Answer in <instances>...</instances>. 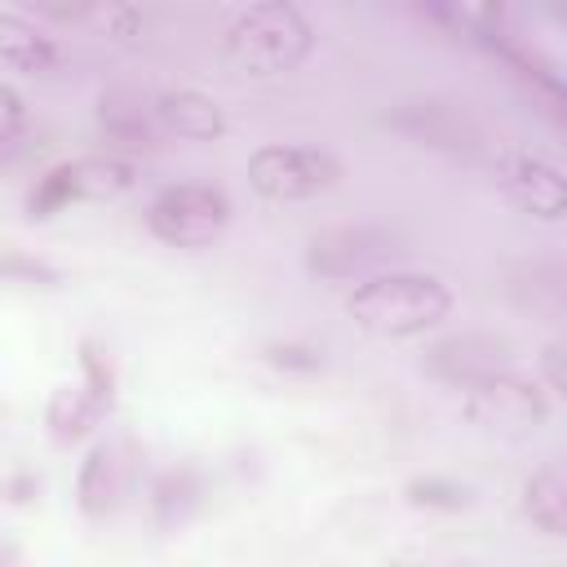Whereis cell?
Here are the masks:
<instances>
[{
	"label": "cell",
	"instance_id": "cell-24",
	"mask_svg": "<svg viewBox=\"0 0 567 567\" xmlns=\"http://www.w3.org/2000/svg\"><path fill=\"white\" fill-rule=\"evenodd\" d=\"M540 372H545V390L549 394H563L567 390V372H563V346L549 341L545 354H540Z\"/></svg>",
	"mask_w": 567,
	"mask_h": 567
},
{
	"label": "cell",
	"instance_id": "cell-8",
	"mask_svg": "<svg viewBox=\"0 0 567 567\" xmlns=\"http://www.w3.org/2000/svg\"><path fill=\"white\" fill-rule=\"evenodd\" d=\"M421 368H425L434 381L465 390V385L483 381L487 372L509 368V341H505V337H492V332H456V337L434 341V346L425 350Z\"/></svg>",
	"mask_w": 567,
	"mask_h": 567
},
{
	"label": "cell",
	"instance_id": "cell-20",
	"mask_svg": "<svg viewBox=\"0 0 567 567\" xmlns=\"http://www.w3.org/2000/svg\"><path fill=\"white\" fill-rule=\"evenodd\" d=\"M190 496H195L190 474H168V478L155 487V514H159V523H164V527H168V523H182L186 509H190Z\"/></svg>",
	"mask_w": 567,
	"mask_h": 567
},
{
	"label": "cell",
	"instance_id": "cell-10",
	"mask_svg": "<svg viewBox=\"0 0 567 567\" xmlns=\"http://www.w3.org/2000/svg\"><path fill=\"white\" fill-rule=\"evenodd\" d=\"M465 394L474 399V412H483L487 421H505V425H540L549 416V399L536 381L518 377L514 368H496L483 381L465 385Z\"/></svg>",
	"mask_w": 567,
	"mask_h": 567
},
{
	"label": "cell",
	"instance_id": "cell-21",
	"mask_svg": "<svg viewBox=\"0 0 567 567\" xmlns=\"http://www.w3.org/2000/svg\"><path fill=\"white\" fill-rule=\"evenodd\" d=\"M27 13L44 18V22H58V27H71V22H89L97 18V4L102 0H18Z\"/></svg>",
	"mask_w": 567,
	"mask_h": 567
},
{
	"label": "cell",
	"instance_id": "cell-12",
	"mask_svg": "<svg viewBox=\"0 0 567 567\" xmlns=\"http://www.w3.org/2000/svg\"><path fill=\"white\" fill-rule=\"evenodd\" d=\"M151 102H155V120H159L164 137L213 142L226 133L221 106L199 89H164V93H151Z\"/></svg>",
	"mask_w": 567,
	"mask_h": 567
},
{
	"label": "cell",
	"instance_id": "cell-15",
	"mask_svg": "<svg viewBox=\"0 0 567 567\" xmlns=\"http://www.w3.org/2000/svg\"><path fill=\"white\" fill-rule=\"evenodd\" d=\"M106 408H111V403H102L89 385H62V390L49 399V412H44L53 443H80V439L97 425V416H102Z\"/></svg>",
	"mask_w": 567,
	"mask_h": 567
},
{
	"label": "cell",
	"instance_id": "cell-22",
	"mask_svg": "<svg viewBox=\"0 0 567 567\" xmlns=\"http://www.w3.org/2000/svg\"><path fill=\"white\" fill-rule=\"evenodd\" d=\"M27 128V102L13 84L0 80V142H13Z\"/></svg>",
	"mask_w": 567,
	"mask_h": 567
},
{
	"label": "cell",
	"instance_id": "cell-16",
	"mask_svg": "<svg viewBox=\"0 0 567 567\" xmlns=\"http://www.w3.org/2000/svg\"><path fill=\"white\" fill-rule=\"evenodd\" d=\"M523 509L545 536H567V478L558 465H540L523 483Z\"/></svg>",
	"mask_w": 567,
	"mask_h": 567
},
{
	"label": "cell",
	"instance_id": "cell-3",
	"mask_svg": "<svg viewBox=\"0 0 567 567\" xmlns=\"http://www.w3.org/2000/svg\"><path fill=\"white\" fill-rule=\"evenodd\" d=\"M137 186V164L120 151H102V155H75L58 168H49L31 195H27V217L44 221L71 204H97V199H120L124 190Z\"/></svg>",
	"mask_w": 567,
	"mask_h": 567
},
{
	"label": "cell",
	"instance_id": "cell-6",
	"mask_svg": "<svg viewBox=\"0 0 567 567\" xmlns=\"http://www.w3.org/2000/svg\"><path fill=\"white\" fill-rule=\"evenodd\" d=\"M403 252V239L390 226L377 221H350V226H328L310 235L306 244V270L315 279H359L390 257Z\"/></svg>",
	"mask_w": 567,
	"mask_h": 567
},
{
	"label": "cell",
	"instance_id": "cell-7",
	"mask_svg": "<svg viewBox=\"0 0 567 567\" xmlns=\"http://www.w3.org/2000/svg\"><path fill=\"white\" fill-rule=\"evenodd\" d=\"M496 182L505 186V195L540 217V221H558L567 213V182H563V168L540 155V151H505L496 159Z\"/></svg>",
	"mask_w": 567,
	"mask_h": 567
},
{
	"label": "cell",
	"instance_id": "cell-4",
	"mask_svg": "<svg viewBox=\"0 0 567 567\" xmlns=\"http://www.w3.org/2000/svg\"><path fill=\"white\" fill-rule=\"evenodd\" d=\"M230 221V195L213 182H168L146 204V230L168 248H204Z\"/></svg>",
	"mask_w": 567,
	"mask_h": 567
},
{
	"label": "cell",
	"instance_id": "cell-17",
	"mask_svg": "<svg viewBox=\"0 0 567 567\" xmlns=\"http://www.w3.org/2000/svg\"><path fill=\"white\" fill-rule=\"evenodd\" d=\"M62 284V270L31 252H0V292H49Z\"/></svg>",
	"mask_w": 567,
	"mask_h": 567
},
{
	"label": "cell",
	"instance_id": "cell-25",
	"mask_svg": "<svg viewBox=\"0 0 567 567\" xmlns=\"http://www.w3.org/2000/svg\"><path fill=\"white\" fill-rule=\"evenodd\" d=\"M35 487H40L35 478H13V483H9V492H13V501H31V492H35Z\"/></svg>",
	"mask_w": 567,
	"mask_h": 567
},
{
	"label": "cell",
	"instance_id": "cell-19",
	"mask_svg": "<svg viewBox=\"0 0 567 567\" xmlns=\"http://www.w3.org/2000/svg\"><path fill=\"white\" fill-rule=\"evenodd\" d=\"M261 359L270 368H279V372H301V377L323 372V350L319 346H306V341H270L261 350Z\"/></svg>",
	"mask_w": 567,
	"mask_h": 567
},
{
	"label": "cell",
	"instance_id": "cell-2",
	"mask_svg": "<svg viewBox=\"0 0 567 567\" xmlns=\"http://www.w3.org/2000/svg\"><path fill=\"white\" fill-rule=\"evenodd\" d=\"M346 310L372 337H390V341L421 337L447 319L452 288L439 275L385 270V275H368L363 284H354V292L346 297Z\"/></svg>",
	"mask_w": 567,
	"mask_h": 567
},
{
	"label": "cell",
	"instance_id": "cell-18",
	"mask_svg": "<svg viewBox=\"0 0 567 567\" xmlns=\"http://www.w3.org/2000/svg\"><path fill=\"white\" fill-rule=\"evenodd\" d=\"M408 501H412V505H425V509H447V514H456V509L470 505V487H461V483H452V478H412V483H408Z\"/></svg>",
	"mask_w": 567,
	"mask_h": 567
},
{
	"label": "cell",
	"instance_id": "cell-13",
	"mask_svg": "<svg viewBox=\"0 0 567 567\" xmlns=\"http://www.w3.org/2000/svg\"><path fill=\"white\" fill-rule=\"evenodd\" d=\"M124 478H128V470H124L120 447H115V443H97V447L84 456V465H80V483H75L80 509H84L89 518L115 514V505H120V496H124Z\"/></svg>",
	"mask_w": 567,
	"mask_h": 567
},
{
	"label": "cell",
	"instance_id": "cell-14",
	"mask_svg": "<svg viewBox=\"0 0 567 567\" xmlns=\"http://www.w3.org/2000/svg\"><path fill=\"white\" fill-rule=\"evenodd\" d=\"M0 66L22 75H53L62 66V53L44 31H35V22L0 13Z\"/></svg>",
	"mask_w": 567,
	"mask_h": 567
},
{
	"label": "cell",
	"instance_id": "cell-23",
	"mask_svg": "<svg viewBox=\"0 0 567 567\" xmlns=\"http://www.w3.org/2000/svg\"><path fill=\"white\" fill-rule=\"evenodd\" d=\"M80 363H84V385L102 399V403H111V390H115V377H111V363H106V354H97L93 346H84V354H80Z\"/></svg>",
	"mask_w": 567,
	"mask_h": 567
},
{
	"label": "cell",
	"instance_id": "cell-26",
	"mask_svg": "<svg viewBox=\"0 0 567 567\" xmlns=\"http://www.w3.org/2000/svg\"><path fill=\"white\" fill-rule=\"evenodd\" d=\"M13 558H18V549H13V545H4V540H0V563H13Z\"/></svg>",
	"mask_w": 567,
	"mask_h": 567
},
{
	"label": "cell",
	"instance_id": "cell-11",
	"mask_svg": "<svg viewBox=\"0 0 567 567\" xmlns=\"http://www.w3.org/2000/svg\"><path fill=\"white\" fill-rule=\"evenodd\" d=\"M97 128L115 151H155V146H164L155 102L142 89H106L97 97Z\"/></svg>",
	"mask_w": 567,
	"mask_h": 567
},
{
	"label": "cell",
	"instance_id": "cell-1",
	"mask_svg": "<svg viewBox=\"0 0 567 567\" xmlns=\"http://www.w3.org/2000/svg\"><path fill=\"white\" fill-rule=\"evenodd\" d=\"M310 49H315V27L288 0L248 4L221 35V62L248 80L297 71L310 58Z\"/></svg>",
	"mask_w": 567,
	"mask_h": 567
},
{
	"label": "cell",
	"instance_id": "cell-9",
	"mask_svg": "<svg viewBox=\"0 0 567 567\" xmlns=\"http://www.w3.org/2000/svg\"><path fill=\"white\" fill-rule=\"evenodd\" d=\"M385 128L403 133L408 142L416 146H434V151H470L478 128L465 120V111H456L452 102H439V97H416V102H399L390 115H385Z\"/></svg>",
	"mask_w": 567,
	"mask_h": 567
},
{
	"label": "cell",
	"instance_id": "cell-5",
	"mask_svg": "<svg viewBox=\"0 0 567 567\" xmlns=\"http://www.w3.org/2000/svg\"><path fill=\"white\" fill-rule=\"evenodd\" d=\"M341 182V159L323 146L270 142L248 155V186L270 204H301L319 199Z\"/></svg>",
	"mask_w": 567,
	"mask_h": 567
}]
</instances>
